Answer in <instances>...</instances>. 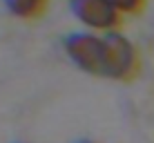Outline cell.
I'll return each instance as SVG.
<instances>
[{
	"label": "cell",
	"instance_id": "cell-1",
	"mask_svg": "<svg viewBox=\"0 0 154 143\" xmlns=\"http://www.w3.org/2000/svg\"><path fill=\"white\" fill-rule=\"evenodd\" d=\"M65 54L81 72L89 76L105 78L107 65H105V34L96 31H76L65 38Z\"/></svg>",
	"mask_w": 154,
	"mask_h": 143
},
{
	"label": "cell",
	"instance_id": "cell-2",
	"mask_svg": "<svg viewBox=\"0 0 154 143\" xmlns=\"http://www.w3.org/2000/svg\"><path fill=\"white\" fill-rule=\"evenodd\" d=\"M105 65H107L105 78H114V81H130L139 70L136 47L119 31L105 34Z\"/></svg>",
	"mask_w": 154,
	"mask_h": 143
},
{
	"label": "cell",
	"instance_id": "cell-3",
	"mask_svg": "<svg viewBox=\"0 0 154 143\" xmlns=\"http://www.w3.org/2000/svg\"><path fill=\"white\" fill-rule=\"evenodd\" d=\"M69 9L74 18L87 27V31H96V34L116 31L123 16L109 0H72Z\"/></svg>",
	"mask_w": 154,
	"mask_h": 143
},
{
	"label": "cell",
	"instance_id": "cell-4",
	"mask_svg": "<svg viewBox=\"0 0 154 143\" xmlns=\"http://www.w3.org/2000/svg\"><path fill=\"white\" fill-rule=\"evenodd\" d=\"M7 11L23 20H34L47 9V0H5Z\"/></svg>",
	"mask_w": 154,
	"mask_h": 143
},
{
	"label": "cell",
	"instance_id": "cell-5",
	"mask_svg": "<svg viewBox=\"0 0 154 143\" xmlns=\"http://www.w3.org/2000/svg\"><path fill=\"white\" fill-rule=\"evenodd\" d=\"M121 14H139L145 5V0H109Z\"/></svg>",
	"mask_w": 154,
	"mask_h": 143
},
{
	"label": "cell",
	"instance_id": "cell-6",
	"mask_svg": "<svg viewBox=\"0 0 154 143\" xmlns=\"http://www.w3.org/2000/svg\"><path fill=\"white\" fill-rule=\"evenodd\" d=\"M76 143H94V141H89V139H81V141H76Z\"/></svg>",
	"mask_w": 154,
	"mask_h": 143
}]
</instances>
